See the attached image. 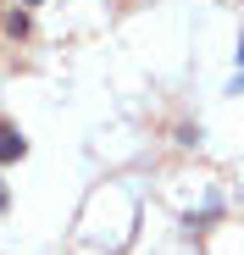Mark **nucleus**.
<instances>
[{"mask_svg":"<svg viewBox=\"0 0 244 255\" xmlns=\"http://www.w3.org/2000/svg\"><path fill=\"white\" fill-rule=\"evenodd\" d=\"M22 6H39V0H22Z\"/></svg>","mask_w":244,"mask_h":255,"instance_id":"5","label":"nucleus"},{"mask_svg":"<svg viewBox=\"0 0 244 255\" xmlns=\"http://www.w3.org/2000/svg\"><path fill=\"white\" fill-rule=\"evenodd\" d=\"M22 155H28V139L0 117V166H11V161H22Z\"/></svg>","mask_w":244,"mask_h":255,"instance_id":"1","label":"nucleus"},{"mask_svg":"<svg viewBox=\"0 0 244 255\" xmlns=\"http://www.w3.org/2000/svg\"><path fill=\"white\" fill-rule=\"evenodd\" d=\"M239 61H244V39H239Z\"/></svg>","mask_w":244,"mask_h":255,"instance_id":"4","label":"nucleus"},{"mask_svg":"<svg viewBox=\"0 0 244 255\" xmlns=\"http://www.w3.org/2000/svg\"><path fill=\"white\" fill-rule=\"evenodd\" d=\"M0 211H6V183H0Z\"/></svg>","mask_w":244,"mask_h":255,"instance_id":"3","label":"nucleus"},{"mask_svg":"<svg viewBox=\"0 0 244 255\" xmlns=\"http://www.w3.org/2000/svg\"><path fill=\"white\" fill-rule=\"evenodd\" d=\"M28 28H33V22H28V6H11V11H6V33H11V39H28Z\"/></svg>","mask_w":244,"mask_h":255,"instance_id":"2","label":"nucleus"}]
</instances>
